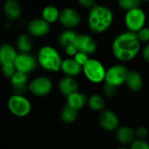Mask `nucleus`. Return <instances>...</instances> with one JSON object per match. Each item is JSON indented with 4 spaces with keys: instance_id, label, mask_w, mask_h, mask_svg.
Returning <instances> with one entry per match:
<instances>
[{
    "instance_id": "6ab92c4d",
    "label": "nucleus",
    "mask_w": 149,
    "mask_h": 149,
    "mask_svg": "<svg viewBox=\"0 0 149 149\" xmlns=\"http://www.w3.org/2000/svg\"><path fill=\"white\" fill-rule=\"evenodd\" d=\"M134 138L135 131L128 126L119 127L116 130V139L120 143L123 145L132 144L133 141L135 140Z\"/></svg>"
},
{
    "instance_id": "72a5a7b5",
    "label": "nucleus",
    "mask_w": 149,
    "mask_h": 149,
    "mask_svg": "<svg viewBox=\"0 0 149 149\" xmlns=\"http://www.w3.org/2000/svg\"><path fill=\"white\" fill-rule=\"evenodd\" d=\"M65 53H66L68 56H70V57H74V56L78 53V50H77V48H76V46H75L74 45L66 47V48L65 49Z\"/></svg>"
},
{
    "instance_id": "7c9ffc66",
    "label": "nucleus",
    "mask_w": 149,
    "mask_h": 149,
    "mask_svg": "<svg viewBox=\"0 0 149 149\" xmlns=\"http://www.w3.org/2000/svg\"><path fill=\"white\" fill-rule=\"evenodd\" d=\"M73 58H74V60L79 65H81L82 67L85 65V64L88 61V59H89V58H88V55H86V54H85V53H83V52H78V53L73 57Z\"/></svg>"
},
{
    "instance_id": "7ed1b4c3",
    "label": "nucleus",
    "mask_w": 149,
    "mask_h": 149,
    "mask_svg": "<svg viewBox=\"0 0 149 149\" xmlns=\"http://www.w3.org/2000/svg\"><path fill=\"white\" fill-rule=\"evenodd\" d=\"M38 64L45 71L58 72L60 70L62 58L59 52L52 46H42L37 55Z\"/></svg>"
},
{
    "instance_id": "412c9836",
    "label": "nucleus",
    "mask_w": 149,
    "mask_h": 149,
    "mask_svg": "<svg viewBox=\"0 0 149 149\" xmlns=\"http://www.w3.org/2000/svg\"><path fill=\"white\" fill-rule=\"evenodd\" d=\"M16 47L17 51H18V53H30L33 48L32 37L28 33L20 34L17 38Z\"/></svg>"
},
{
    "instance_id": "5701e85b",
    "label": "nucleus",
    "mask_w": 149,
    "mask_h": 149,
    "mask_svg": "<svg viewBox=\"0 0 149 149\" xmlns=\"http://www.w3.org/2000/svg\"><path fill=\"white\" fill-rule=\"evenodd\" d=\"M60 10L54 5H46L42 10V18L49 24H53L58 20Z\"/></svg>"
},
{
    "instance_id": "2f4dec72",
    "label": "nucleus",
    "mask_w": 149,
    "mask_h": 149,
    "mask_svg": "<svg viewBox=\"0 0 149 149\" xmlns=\"http://www.w3.org/2000/svg\"><path fill=\"white\" fill-rule=\"evenodd\" d=\"M135 135L138 137V139L141 140H144L145 138L148 137V130L146 127L144 126H141L139 127L136 130H135Z\"/></svg>"
},
{
    "instance_id": "b1692460",
    "label": "nucleus",
    "mask_w": 149,
    "mask_h": 149,
    "mask_svg": "<svg viewBox=\"0 0 149 149\" xmlns=\"http://www.w3.org/2000/svg\"><path fill=\"white\" fill-rule=\"evenodd\" d=\"M77 36H78V33H76L74 31L65 30L58 35V42L60 45V46L65 49L66 47L74 45Z\"/></svg>"
},
{
    "instance_id": "dca6fc26",
    "label": "nucleus",
    "mask_w": 149,
    "mask_h": 149,
    "mask_svg": "<svg viewBox=\"0 0 149 149\" xmlns=\"http://www.w3.org/2000/svg\"><path fill=\"white\" fill-rule=\"evenodd\" d=\"M18 52L17 49L10 44H3L0 45V65L14 64Z\"/></svg>"
},
{
    "instance_id": "0eeeda50",
    "label": "nucleus",
    "mask_w": 149,
    "mask_h": 149,
    "mask_svg": "<svg viewBox=\"0 0 149 149\" xmlns=\"http://www.w3.org/2000/svg\"><path fill=\"white\" fill-rule=\"evenodd\" d=\"M128 69L123 65H114L107 70L105 82L113 86H120L126 83L127 76L128 74Z\"/></svg>"
},
{
    "instance_id": "2eb2a0df",
    "label": "nucleus",
    "mask_w": 149,
    "mask_h": 149,
    "mask_svg": "<svg viewBox=\"0 0 149 149\" xmlns=\"http://www.w3.org/2000/svg\"><path fill=\"white\" fill-rule=\"evenodd\" d=\"M58 89L60 93L66 98L79 92V86L74 78L65 76L58 82Z\"/></svg>"
},
{
    "instance_id": "473e14b6",
    "label": "nucleus",
    "mask_w": 149,
    "mask_h": 149,
    "mask_svg": "<svg viewBox=\"0 0 149 149\" xmlns=\"http://www.w3.org/2000/svg\"><path fill=\"white\" fill-rule=\"evenodd\" d=\"M116 91H117V87L116 86H113L112 85H109V84H107L105 83V86H104V93L107 96V97H113L115 94H116Z\"/></svg>"
},
{
    "instance_id": "a211bd4d",
    "label": "nucleus",
    "mask_w": 149,
    "mask_h": 149,
    "mask_svg": "<svg viewBox=\"0 0 149 149\" xmlns=\"http://www.w3.org/2000/svg\"><path fill=\"white\" fill-rule=\"evenodd\" d=\"M60 70L65 74V76L74 78L82 72V66L79 65L73 58H69L62 61Z\"/></svg>"
},
{
    "instance_id": "6e6552de",
    "label": "nucleus",
    "mask_w": 149,
    "mask_h": 149,
    "mask_svg": "<svg viewBox=\"0 0 149 149\" xmlns=\"http://www.w3.org/2000/svg\"><path fill=\"white\" fill-rule=\"evenodd\" d=\"M52 82L49 78L38 76L28 84V90L36 97H44L52 92Z\"/></svg>"
},
{
    "instance_id": "f257e3e1",
    "label": "nucleus",
    "mask_w": 149,
    "mask_h": 149,
    "mask_svg": "<svg viewBox=\"0 0 149 149\" xmlns=\"http://www.w3.org/2000/svg\"><path fill=\"white\" fill-rule=\"evenodd\" d=\"M112 51L118 60L127 62L134 59L139 54L141 51V42L136 33L128 31H124L113 39Z\"/></svg>"
},
{
    "instance_id": "c9c22d12",
    "label": "nucleus",
    "mask_w": 149,
    "mask_h": 149,
    "mask_svg": "<svg viewBox=\"0 0 149 149\" xmlns=\"http://www.w3.org/2000/svg\"><path fill=\"white\" fill-rule=\"evenodd\" d=\"M142 56H143V58L149 63V43L144 47L143 52H142Z\"/></svg>"
},
{
    "instance_id": "f8f14e48",
    "label": "nucleus",
    "mask_w": 149,
    "mask_h": 149,
    "mask_svg": "<svg viewBox=\"0 0 149 149\" xmlns=\"http://www.w3.org/2000/svg\"><path fill=\"white\" fill-rule=\"evenodd\" d=\"M28 34L34 38H41L46 36L50 31V24L42 17L31 19L27 24Z\"/></svg>"
},
{
    "instance_id": "bb28decb",
    "label": "nucleus",
    "mask_w": 149,
    "mask_h": 149,
    "mask_svg": "<svg viewBox=\"0 0 149 149\" xmlns=\"http://www.w3.org/2000/svg\"><path fill=\"white\" fill-rule=\"evenodd\" d=\"M141 3V2L140 0H120L118 2L120 8L127 11L140 7Z\"/></svg>"
},
{
    "instance_id": "f704fd0d",
    "label": "nucleus",
    "mask_w": 149,
    "mask_h": 149,
    "mask_svg": "<svg viewBox=\"0 0 149 149\" xmlns=\"http://www.w3.org/2000/svg\"><path fill=\"white\" fill-rule=\"evenodd\" d=\"M79 3L85 8H90V9L96 4V3L93 0H79Z\"/></svg>"
},
{
    "instance_id": "1a4fd4ad",
    "label": "nucleus",
    "mask_w": 149,
    "mask_h": 149,
    "mask_svg": "<svg viewBox=\"0 0 149 149\" xmlns=\"http://www.w3.org/2000/svg\"><path fill=\"white\" fill-rule=\"evenodd\" d=\"M37 65V58L31 53H18L14 61L16 71L25 74H29L30 72H33Z\"/></svg>"
},
{
    "instance_id": "f03ea898",
    "label": "nucleus",
    "mask_w": 149,
    "mask_h": 149,
    "mask_svg": "<svg viewBox=\"0 0 149 149\" xmlns=\"http://www.w3.org/2000/svg\"><path fill=\"white\" fill-rule=\"evenodd\" d=\"M113 21L112 10L106 5L95 4L90 9L88 14V26L95 33H102L107 31Z\"/></svg>"
},
{
    "instance_id": "423d86ee",
    "label": "nucleus",
    "mask_w": 149,
    "mask_h": 149,
    "mask_svg": "<svg viewBox=\"0 0 149 149\" xmlns=\"http://www.w3.org/2000/svg\"><path fill=\"white\" fill-rule=\"evenodd\" d=\"M145 23L146 14L141 8L138 7L127 11L125 15V24L128 31L137 33L145 27Z\"/></svg>"
},
{
    "instance_id": "cd10ccee",
    "label": "nucleus",
    "mask_w": 149,
    "mask_h": 149,
    "mask_svg": "<svg viewBox=\"0 0 149 149\" xmlns=\"http://www.w3.org/2000/svg\"><path fill=\"white\" fill-rule=\"evenodd\" d=\"M2 73L5 78L10 79L12 75L16 72V69L14 66V64H6L3 65H1Z\"/></svg>"
},
{
    "instance_id": "a878e982",
    "label": "nucleus",
    "mask_w": 149,
    "mask_h": 149,
    "mask_svg": "<svg viewBox=\"0 0 149 149\" xmlns=\"http://www.w3.org/2000/svg\"><path fill=\"white\" fill-rule=\"evenodd\" d=\"M87 104L89 107L93 111H103V108L105 107V100L100 95L94 94L87 100Z\"/></svg>"
},
{
    "instance_id": "f3484780",
    "label": "nucleus",
    "mask_w": 149,
    "mask_h": 149,
    "mask_svg": "<svg viewBox=\"0 0 149 149\" xmlns=\"http://www.w3.org/2000/svg\"><path fill=\"white\" fill-rule=\"evenodd\" d=\"M4 16L10 20H17L22 13V7L16 0H7L3 5Z\"/></svg>"
},
{
    "instance_id": "c85d7f7f",
    "label": "nucleus",
    "mask_w": 149,
    "mask_h": 149,
    "mask_svg": "<svg viewBox=\"0 0 149 149\" xmlns=\"http://www.w3.org/2000/svg\"><path fill=\"white\" fill-rule=\"evenodd\" d=\"M130 149H149V143L145 140L136 139L131 144Z\"/></svg>"
},
{
    "instance_id": "4468645a",
    "label": "nucleus",
    "mask_w": 149,
    "mask_h": 149,
    "mask_svg": "<svg viewBox=\"0 0 149 149\" xmlns=\"http://www.w3.org/2000/svg\"><path fill=\"white\" fill-rule=\"evenodd\" d=\"M10 82L13 87V94L24 95L26 89H28V74L16 71V72L10 79Z\"/></svg>"
},
{
    "instance_id": "4be33fe9",
    "label": "nucleus",
    "mask_w": 149,
    "mask_h": 149,
    "mask_svg": "<svg viewBox=\"0 0 149 149\" xmlns=\"http://www.w3.org/2000/svg\"><path fill=\"white\" fill-rule=\"evenodd\" d=\"M87 100V97L84 93L77 92L66 98V105L79 111L85 107Z\"/></svg>"
},
{
    "instance_id": "9b49d317",
    "label": "nucleus",
    "mask_w": 149,
    "mask_h": 149,
    "mask_svg": "<svg viewBox=\"0 0 149 149\" xmlns=\"http://www.w3.org/2000/svg\"><path fill=\"white\" fill-rule=\"evenodd\" d=\"M74 45L78 52H83L86 55H91L97 50V43L95 39L87 34H78Z\"/></svg>"
},
{
    "instance_id": "ddd939ff",
    "label": "nucleus",
    "mask_w": 149,
    "mask_h": 149,
    "mask_svg": "<svg viewBox=\"0 0 149 149\" xmlns=\"http://www.w3.org/2000/svg\"><path fill=\"white\" fill-rule=\"evenodd\" d=\"M99 123L100 127L106 131H114L119 127V118L117 114L109 109L103 110L99 117Z\"/></svg>"
},
{
    "instance_id": "39448f33",
    "label": "nucleus",
    "mask_w": 149,
    "mask_h": 149,
    "mask_svg": "<svg viewBox=\"0 0 149 149\" xmlns=\"http://www.w3.org/2000/svg\"><path fill=\"white\" fill-rule=\"evenodd\" d=\"M9 111L17 117H25L31 111L30 100L24 95L12 94L7 102Z\"/></svg>"
},
{
    "instance_id": "e433bc0d",
    "label": "nucleus",
    "mask_w": 149,
    "mask_h": 149,
    "mask_svg": "<svg viewBox=\"0 0 149 149\" xmlns=\"http://www.w3.org/2000/svg\"><path fill=\"white\" fill-rule=\"evenodd\" d=\"M116 149H127V148H116Z\"/></svg>"
},
{
    "instance_id": "9d476101",
    "label": "nucleus",
    "mask_w": 149,
    "mask_h": 149,
    "mask_svg": "<svg viewBox=\"0 0 149 149\" xmlns=\"http://www.w3.org/2000/svg\"><path fill=\"white\" fill-rule=\"evenodd\" d=\"M81 17L78 10L73 8L66 7L60 10L58 22L68 30L78 26L80 23Z\"/></svg>"
},
{
    "instance_id": "393cba45",
    "label": "nucleus",
    "mask_w": 149,
    "mask_h": 149,
    "mask_svg": "<svg viewBox=\"0 0 149 149\" xmlns=\"http://www.w3.org/2000/svg\"><path fill=\"white\" fill-rule=\"evenodd\" d=\"M79 115V111L69 107L68 105H65L60 112V118L61 120L67 124L74 122Z\"/></svg>"
},
{
    "instance_id": "c756f323",
    "label": "nucleus",
    "mask_w": 149,
    "mask_h": 149,
    "mask_svg": "<svg viewBox=\"0 0 149 149\" xmlns=\"http://www.w3.org/2000/svg\"><path fill=\"white\" fill-rule=\"evenodd\" d=\"M140 42H148L149 41V27H144L136 33Z\"/></svg>"
},
{
    "instance_id": "aec40b11",
    "label": "nucleus",
    "mask_w": 149,
    "mask_h": 149,
    "mask_svg": "<svg viewBox=\"0 0 149 149\" xmlns=\"http://www.w3.org/2000/svg\"><path fill=\"white\" fill-rule=\"evenodd\" d=\"M126 84L132 92H139L143 87V79L137 71H129L127 76Z\"/></svg>"
},
{
    "instance_id": "20e7f679",
    "label": "nucleus",
    "mask_w": 149,
    "mask_h": 149,
    "mask_svg": "<svg viewBox=\"0 0 149 149\" xmlns=\"http://www.w3.org/2000/svg\"><path fill=\"white\" fill-rule=\"evenodd\" d=\"M86 78L93 83H100L105 80L107 70L100 61L95 58H89L82 67Z\"/></svg>"
}]
</instances>
